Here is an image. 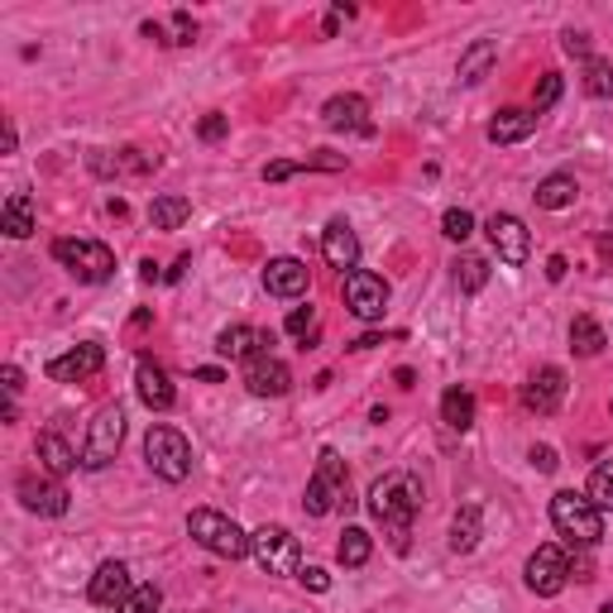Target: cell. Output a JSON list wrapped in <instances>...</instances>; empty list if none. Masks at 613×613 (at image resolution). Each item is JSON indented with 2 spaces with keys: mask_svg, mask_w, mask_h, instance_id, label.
<instances>
[{
  "mask_svg": "<svg viewBox=\"0 0 613 613\" xmlns=\"http://www.w3.org/2000/svg\"><path fill=\"white\" fill-rule=\"evenodd\" d=\"M306 283H312V273H306L302 259H269V269H264V288H269V298H302Z\"/></svg>",
  "mask_w": 613,
  "mask_h": 613,
  "instance_id": "cell-18",
  "label": "cell"
},
{
  "mask_svg": "<svg viewBox=\"0 0 613 613\" xmlns=\"http://www.w3.org/2000/svg\"><path fill=\"white\" fill-rule=\"evenodd\" d=\"M494 58H498V44H494V39H475V44H470L465 53H460V67H455V77L465 82V87H475V82H484V77H490Z\"/></svg>",
  "mask_w": 613,
  "mask_h": 613,
  "instance_id": "cell-24",
  "label": "cell"
},
{
  "mask_svg": "<svg viewBox=\"0 0 613 613\" xmlns=\"http://www.w3.org/2000/svg\"><path fill=\"white\" fill-rule=\"evenodd\" d=\"M584 494H590L594 508H613V460H604V465L594 470V475H590V490H584Z\"/></svg>",
  "mask_w": 613,
  "mask_h": 613,
  "instance_id": "cell-35",
  "label": "cell"
},
{
  "mask_svg": "<svg viewBox=\"0 0 613 613\" xmlns=\"http://www.w3.org/2000/svg\"><path fill=\"white\" fill-rule=\"evenodd\" d=\"M163 604V594H159V584H135V594L125 599V604L116 613H159Z\"/></svg>",
  "mask_w": 613,
  "mask_h": 613,
  "instance_id": "cell-37",
  "label": "cell"
},
{
  "mask_svg": "<svg viewBox=\"0 0 613 613\" xmlns=\"http://www.w3.org/2000/svg\"><path fill=\"white\" fill-rule=\"evenodd\" d=\"M551 527L570 547H599V541H604V508H594L590 494L561 490V494H551Z\"/></svg>",
  "mask_w": 613,
  "mask_h": 613,
  "instance_id": "cell-2",
  "label": "cell"
},
{
  "mask_svg": "<svg viewBox=\"0 0 613 613\" xmlns=\"http://www.w3.org/2000/svg\"><path fill=\"white\" fill-rule=\"evenodd\" d=\"M345 306H351L359 322H384V312H388V283H384L379 273H369V269L345 273Z\"/></svg>",
  "mask_w": 613,
  "mask_h": 613,
  "instance_id": "cell-10",
  "label": "cell"
},
{
  "mask_svg": "<svg viewBox=\"0 0 613 613\" xmlns=\"http://www.w3.org/2000/svg\"><path fill=\"white\" fill-rule=\"evenodd\" d=\"M484 235H490V245L498 249V259L504 264H527V255H533V235H527V226L513 212H494L490 221H484Z\"/></svg>",
  "mask_w": 613,
  "mask_h": 613,
  "instance_id": "cell-11",
  "label": "cell"
},
{
  "mask_svg": "<svg viewBox=\"0 0 613 613\" xmlns=\"http://www.w3.org/2000/svg\"><path fill=\"white\" fill-rule=\"evenodd\" d=\"M192 39H197V24H192L187 10H178L173 15V44H192Z\"/></svg>",
  "mask_w": 613,
  "mask_h": 613,
  "instance_id": "cell-39",
  "label": "cell"
},
{
  "mask_svg": "<svg viewBox=\"0 0 613 613\" xmlns=\"http://www.w3.org/2000/svg\"><path fill=\"white\" fill-rule=\"evenodd\" d=\"M101 365H106V351L96 341H87V345H73L67 355H53L44 374L53 384H82V379H92V374H101Z\"/></svg>",
  "mask_w": 613,
  "mask_h": 613,
  "instance_id": "cell-12",
  "label": "cell"
},
{
  "mask_svg": "<svg viewBox=\"0 0 613 613\" xmlns=\"http://www.w3.org/2000/svg\"><path fill=\"white\" fill-rule=\"evenodd\" d=\"M417 508H422V484H417V475H408V470H394V475H384L369 490V513L384 523V533L398 551H408Z\"/></svg>",
  "mask_w": 613,
  "mask_h": 613,
  "instance_id": "cell-1",
  "label": "cell"
},
{
  "mask_svg": "<svg viewBox=\"0 0 613 613\" xmlns=\"http://www.w3.org/2000/svg\"><path fill=\"white\" fill-rule=\"evenodd\" d=\"M566 269H570V264H566V255H551V259H547V278H551V283H561V278H566Z\"/></svg>",
  "mask_w": 613,
  "mask_h": 613,
  "instance_id": "cell-46",
  "label": "cell"
},
{
  "mask_svg": "<svg viewBox=\"0 0 613 613\" xmlns=\"http://www.w3.org/2000/svg\"><path fill=\"white\" fill-rule=\"evenodd\" d=\"M264 345H269V336H264L259 326H226L216 336V351L226 355V359H255V355H264Z\"/></svg>",
  "mask_w": 613,
  "mask_h": 613,
  "instance_id": "cell-22",
  "label": "cell"
},
{
  "mask_svg": "<svg viewBox=\"0 0 613 613\" xmlns=\"http://www.w3.org/2000/svg\"><path fill=\"white\" fill-rule=\"evenodd\" d=\"M604 345H609V336H604V326H599L594 316H576V322H570V351H576V355L590 359V355L604 351Z\"/></svg>",
  "mask_w": 613,
  "mask_h": 613,
  "instance_id": "cell-30",
  "label": "cell"
},
{
  "mask_svg": "<svg viewBox=\"0 0 613 613\" xmlns=\"http://www.w3.org/2000/svg\"><path fill=\"white\" fill-rule=\"evenodd\" d=\"M584 92L590 96H613V63H604V58H590V67H584Z\"/></svg>",
  "mask_w": 613,
  "mask_h": 613,
  "instance_id": "cell-34",
  "label": "cell"
},
{
  "mask_svg": "<svg viewBox=\"0 0 613 613\" xmlns=\"http://www.w3.org/2000/svg\"><path fill=\"white\" fill-rule=\"evenodd\" d=\"M480 547V508L470 504V508H460L455 513V523H451V551H475Z\"/></svg>",
  "mask_w": 613,
  "mask_h": 613,
  "instance_id": "cell-31",
  "label": "cell"
},
{
  "mask_svg": "<svg viewBox=\"0 0 613 613\" xmlns=\"http://www.w3.org/2000/svg\"><path fill=\"white\" fill-rule=\"evenodd\" d=\"M135 388H139V402H144V408H153V412H169L173 402H178L169 374H163V365H153V359H139Z\"/></svg>",
  "mask_w": 613,
  "mask_h": 613,
  "instance_id": "cell-19",
  "label": "cell"
},
{
  "mask_svg": "<svg viewBox=\"0 0 613 613\" xmlns=\"http://www.w3.org/2000/svg\"><path fill=\"white\" fill-rule=\"evenodd\" d=\"M288 336H306V326H312V306H298V312H288Z\"/></svg>",
  "mask_w": 613,
  "mask_h": 613,
  "instance_id": "cell-40",
  "label": "cell"
},
{
  "mask_svg": "<svg viewBox=\"0 0 613 613\" xmlns=\"http://www.w3.org/2000/svg\"><path fill=\"white\" fill-rule=\"evenodd\" d=\"M580 197V187H576V178L570 173H551V178H541L537 183V206L541 212H566V206H576Z\"/></svg>",
  "mask_w": 613,
  "mask_h": 613,
  "instance_id": "cell-27",
  "label": "cell"
},
{
  "mask_svg": "<svg viewBox=\"0 0 613 613\" xmlns=\"http://www.w3.org/2000/svg\"><path fill=\"white\" fill-rule=\"evenodd\" d=\"M120 441H125V412H120V402H106V408L92 417V427H87L82 465H87V470H106L110 460H116Z\"/></svg>",
  "mask_w": 613,
  "mask_h": 613,
  "instance_id": "cell-8",
  "label": "cell"
},
{
  "mask_svg": "<svg viewBox=\"0 0 613 613\" xmlns=\"http://www.w3.org/2000/svg\"><path fill=\"white\" fill-rule=\"evenodd\" d=\"M322 255H326V264H331V269H351L355 273V264H359V235L351 230V221H331V226H326V235H322Z\"/></svg>",
  "mask_w": 613,
  "mask_h": 613,
  "instance_id": "cell-20",
  "label": "cell"
},
{
  "mask_svg": "<svg viewBox=\"0 0 613 613\" xmlns=\"http://www.w3.org/2000/svg\"><path fill=\"white\" fill-rule=\"evenodd\" d=\"M322 120H326V130H336V135H374L369 101H365V96H355V92L331 96V101L322 106Z\"/></svg>",
  "mask_w": 613,
  "mask_h": 613,
  "instance_id": "cell-15",
  "label": "cell"
},
{
  "mask_svg": "<svg viewBox=\"0 0 613 613\" xmlns=\"http://www.w3.org/2000/svg\"><path fill=\"white\" fill-rule=\"evenodd\" d=\"M599 255H604V259H613V240H599Z\"/></svg>",
  "mask_w": 613,
  "mask_h": 613,
  "instance_id": "cell-49",
  "label": "cell"
},
{
  "mask_svg": "<svg viewBox=\"0 0 613 613\" xmlns=\"http://www.w3.org/2000/svg\"><path fill=\"white\" fill-rule=\"evenodd\" d=\"M561 398H566V369H537L533 379H527L523 388V402H527V412H537V417H551L556 408H561Z\"/></svg>",
  "mask_w": 613,
  "mask_h": 613,
  "instance_id": "cell-17",
  "label": "cell"
},
{
  "mask_svg": "<svg viewBox=\"0 0 613 613\" xmlns=\"http://www.w3.org/2000/svg\"><path fill=\"white\" fill-rule=\"evenodd\" d=\"M561 92H566V82H561V73H541V82H537V96H533V110L541 116V110H551L556 101H561Z\"/></svg>",
  "mask_w": 613,
  "mask_h": 613,
  "instance_id": "cell-38",
  "label": "cell"
},
{
  "mask_svg": "<svg viewBox=\"0 0 613 613\" xmlns=\"http://www.w3.org/2000/svg\"><path fill=\"white\" fill-rule=\"evenodd\" d=\"M135 594V584H130V566L125 561H106V566H96V576L87 584V599L96 609H120L125 599Z\"/></svg>",
  "mask_w": 613,
  "mask_h": 613,
  "instance_id": "cell-16",
  "label": "cell"
},
{
  "mask_svg": "<svg viewBox=\"0 0 613 613\" xmlns=\"http://www.w3.org/2000/svg\"><path fill=\"white\" fill-rule=\"evenodd\" d=\"M240 379H245V388H249V394H255V398H283L288 388H292V374H288V365H283V359H273L269 351H264V355H255V359H245Z\"/></svg>",
  "mask_w": 613,
  "mask_h": 613,
  "instance_id": "cell-14",
  "label": "cell"
},
{
  "mask_svg": "<svg viewBox=\"0 0 613 613\" xmlns=\"http://www.w3.org/2000/svg\"><path fill=\"white\" fill-rule=\"evenodd\" d=\"M484 283H490V259L460 255V259H455V288H460V292H480Z\"/></svg>",
  "mask_w": 613,
  "mask_h": 613,
  "instance_id": "cell-33",
  "label": "cell"
},
{
  "mask_svg": "<svg viewBox=\"0 0 613 613\" xmlns=\"http://www.w3.org/2000/svg\"><path fill=\"white\" fill-rule=\"evenodd\" d=\"M561 44H566L570 58H590V34H566Z\"/></svg>",
  "mask_w": 613,
  "mask_h": 613,
  "instance_id": "cell-43",
  "label": "cell"
},
{
  "mask_svg": "<svg viewBox=\"0 0 613 613\" xmlns=\"http://www.w3.org/2000/svg\"><path fill=\"white\" fill-rule=\"evenodd\" d=\"M92 169H96V173H149V169H153V159H149V153H139V149H120L116 159L96 153Z\"/></svg>",
  "mask_w": 613,
  "mask_h": 613,
  "instance_id": "cell-32",
  "label": "cell"
},
{
  "mask_svg": "<svg viewBox=\"0 0 613 613\" xmlns=\"http://www.w3.org/2000/svg\"><path fill=\"white\" fill-rule=\"evenodd\" d=\"M604 613H613V604H604Z\"/></svg>",
  "mask_w": 613,
  "mask_h": 613,
  "instance_id": "cell-50",
  "label": "cell"
},
{
  "mask_svg": "<svg viewBox=\"0 0 613 613\" xmlns=\"http://www.w3.org/2000/svg\"><path fill=\"white\" fill-rule=\"evenodd\" d=\"M144 460H149L153 475L169 480V484H183L192 475V445H187L183 431H173V427H149Z\"/></svg>",
  "mask_w": 613,
  "mask_h": 613,
  "instance_id": "cell-5",
  "label": "cell"
},
{
  "mask_svg": "<svg viewBox=\"0 0 613 613\" xmlns=\"http://www.w3.org/2000/svg\"><path fill=\"white\" fill-rule=\"evenodd\" d=\"M187 533H192L197 547H206L212 556H226V561H240V556H249V537L240 533V523L226 518V513H216V508L187 513Z\"/></svg>",
  "mask_w": 613,
  "mask_h": 613,
  "instance_id": "cell-4",
  "label": "cell"
},
{
  "mask_svg": "<svg viewBox=\"0 0 613 613\" xmlns=\"http://www.w3.org/2000/svg\"><path fill=\"white\" fill-rule=\"evenodd\" d=\"M0 379H6V394L15 398V394H20V384H24V374H20L15 365H6V374H0Z\"/></svg>",
  "mask_w": 613,
  "mask_h": 613,
  "instance_id": "cell-47",
  "label": "cell"
},
{
  "mask_svg": "<svg viewBox=\"0 0 613 613\" xmlns=\"http://www.w3.org/2000/svg\"><path fill=\"white\" fill-rule=\"evenodd\" d=\"M187 269H192V259L183 255V259H178V264H173V269H169V283H178V278H183Z\"/></svg>",
  "mask_w": 613,
  "mask_h": 613,
  "instance_id": "cell-48",
  "label": "cell"
},
{
  "mask_svg": "<svg viewBox=\"0 0 613 613\" xmlns=\"http://www.w3.org/2000/svg\"><path fill=\"white\" fill-rule=\"evenodd\" d=\"M292 173H302V163H269V169H264V183H283Z\"/></svg>",
  "mask_w": 613,
  "mask_h": 613,
  "instance_id": "cell-44",
  "label": "cell"
},
{
  "mask_svg": "<svg viewBox=\"0 0 613 613\" xmlns=\"http://www.w3.org/2000/svg\"><path fill=\"white\" fill-rule=\"evenodd\" d=\"M533 465L541 470V475H551V470L561 465V460H556V451H551V445H533Z\"/></svg>",
  "mask_w": 613,
  "mask_h": 613,
  "instance_id": "cell-41",
  "label": "cell"
},
{
  "mask_svg": "<svg viewBox=\"0 0 613 613\" xmlns=\"http://www.w3.org/2000/svg\"><path fill=\"white\" fill-rule=\"evenodd\" d=\"M34 451H39V465H44L53 480L73 475V470L82 465V460L73 455V445H67V441L58 437V431H44V437H39V445H34Z\"/></svg>",
  "mask_w": 613,
  "mask_h": 613,
  "instance_id": "cell-23",
  "label": "cell"
},
{
  "mask_svg": "<svg viewBox=\"0 0 613 613\" xmlns=\"http://www.w3.org/2000/svg\"><path fill=\"white\" fill-rule=\"evenodd\" d=\"M221 135H226V116H216V110H212V116L202 120V139H206V144H216Z\"/></svg>",
  "mask_w": 613,
  "mask_h": 613,
  "instance_id": "cell-42",
  "label": "cell"
},
{
  "mask_svg": "<svg viewBox=\"0 0 613 613\" xmlns=\"http://www.w3.org/2000/svg\"><path fill=\"white\" fill-rule=\"evenodd\" d=\"M53 259H58L77 283H110V278H116V255H110L101 240H53Z\"/></svg>",
  "mask_w": 613,
  "mask_h": 613,
  "instance_id": "cell-6",
  "label": "cell"
},
{
  "mask_svg": "<svg viewBox=\"0 0 613 613\" xmlns=\"http://www.w3.org/2000/svg\"><path fill=\"white\" fill-rule=\"evenodd\" d=\"M441 235H445V240H460V245H465L470 235H475V216H470L465 206H451V212L441 216Z\"/></svg>",
  "mask_w": 613,
  "mask_h": 613,
  "instance_id": "cell-36",
  "label": "cell"
},
{
  "mask_svg": "<svg viewBox=\"0 0 613 613\" xmlns=\"http://www.w3.org/2000/svg\"><path fill=\"white\" fill-rule=\"evenodd\" d=\"M302 508H306V518H326V513H336V508H351V470H345V460L336 451L316 455V475L306 480Z\"/></svg>",
  "mask_w": 613,
  "mask_h": 613,
  "instance_id": "cell-3",
  "label": "cell"
},
{
  "mask_svg": "<svg viewBox=\"0 0 613 613\" xmlns=\"http://www.w3.org/2000/svg\"><path fill=\"white\" fill-rule=\"evenodd\" d=\"M369 556H374V537L365 533V527H345L341 547H336V561L345 570H359V566H369Z\"/></svg>",
  "mask_w": 613,
  "mask_h": 613,
  "instance_id": "cell-29",
  "label": "cell"
},
{
  "mask_svg": "<svg viewBox=\"0 0 613 613\" xmlns=\"http://www.w3.org/2000/svg\"><path fill=\"white\" fill-rule=\"evenodd\" d=\"M441 422L451 427V431H470L475 427V394L470 388H445L441 394Z\"/></svg>",
  "mask_w": 613,
  "mask_h": 613,
  "instance_id": "cell-26",
  "label": "cell"
},
{
  "mask_svg": "<svg viewBox=\"0 0 613 613\" xmlns=\"http://www.w3.org/2000/svg\"><path fill=\"white\" fill-rule=\"evenodd\" d=\"M566 584H570V556H566V547L547 541V547H537L533 556H527V590H533V594L556 599Z\"/></svg>",
  "mask_w": 613,
  "mask_h": 613,
  "instance_id": "cell-9",
  "label": "cell"
},
{
  "mask_svg": "<svg viewBox=\"0 0 613 613\" xmlns=\"http://www.w3.org/2000/svg\"><path fill=\"white\" fill-rule=\"evenodd\" d=\"M15 494H20L24 508L39 513V518H63L67 513V490L53 475H20Z\"/></svg>",
  "mask_w": 613,
  "mask_h": 613,
  "instance_id": "cell-13",
  "label": "cell"
},
{
  "mask_svg": "<svg viewBox=\"0 0 613 613\" xmlns=\"http://www.w3.org/2000/svg\"><path fill=\"white\" fill-rule=\"evenodd\" d=\"M187 216H192V202L178 197V192H163V197L149 202V226L153 230H183Z\"/></svg>",
  "mask_w": 613,
  "mask_h": 613,
  "instance_id": "cell-25",
  "label": "cell"
},
{
  "mask_svg": "<svg viewBox=\"0 0 613 613\" xmlns=\"http://www.w3.org/2000/svg\"><path fill=\"white\" fill-rule=\"evenodd\" d=\"M249 556L269 570V576H302V547L298 537L288 533V527H259L255 537H249Z\"/></svg>",
  "mask_w": 613,
  "mask_h": 613,
  "instance_id": "cell-7",
  "label": "cell"
},
{
  "mask_svg": "<svg viewBox=\"0 0 613 613\" xmlns=\"http://www.w3.org/2000/svg\"><path fill=\"white\" fill-rule=\"evenodd\" d=\"M537 130V110H518V106H508V110H498V116L490 120V144H523L527 135Z\"/></svg>",
  "mask_w": 613,
  "mask_h": 613,
  "instance_id": "cell-21",
  "label": "cell"
},
{
  "mask_svg": "<svg viewBox=\"0 0 613 613\" xmlns=\"http://www.w3.org/2000/svg\"><path fill=\"white\" fill-rule=\"evenodd\" d=\"M6 235H10V240H30V235H34L30 192H10V197H6Z\"/></svg>",
  "mask_w": 613,
  "mask_h": 613,
  "instance_id": "cell-28",
  "label": "cell"
},
{
  "mask_svg": "<svg viewBox=\"0 0 613 613\" xmlns=\"http://www.w3.org/2000/svg\"><path fill=\"white\" fill-rule=\"evenodd\" d=\"M302 580H306V590H316V594H322L326 584H331V576H326L322 566H306V570H302Z\"/></svg>",
  "mask_w": 613,
  "mask_h": 613,
  "instance_id": "cell-45",
  "label": "cell"
}]
</instances>
